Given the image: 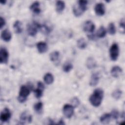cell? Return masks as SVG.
Here are the masks:
<instances>
[{"label": "cell", "instance_id": "cell-21", "mask_svg": "<svg viewBox=\"0 0 125 125\" xmlns=\"http://www.w3.org/2000/svg\"><path fill=\"white\" fill-rule=\"evenodd\" d=\"M65 8V3L63 1L59 0L56 3V9L58 13H61Z\"/></svg>", "mask_w": 125, "mask_h": 125}, {"label": "cell", "instance_id": "cell-16", "mask_svg": "<svg viewBox=\"0 0 125 125\" xmlns=\"http://www.w3.org/2000/svg\"><path fill=\"white\" fill-rule=\"evenodd\" d=\"M99 80V76L97 73L92 74L89 81V85L91 86H95L98 83Z\"/></svg>", "mask_w": 125, "mask_h": 125}, {"label": "cell", "instance_id": "cell-9", "mask_svg": "<svg viewBox=\"0 0 125 125\" xmlns=\"http://www.w3.org/2000/svg\"><path fill=\"white\" fill-rule=\"evenodd\" d=\"M38 87L34 90V93L35 97L37 98H40L42 96L43 91L44 89V86L43 83L41 82H38L37 83Z\"/></svg>", "mask_w": 125, "mask_h": 125}, {"label": "cell", "instance_id": "cell-7", "mask_svg": "<svg viewBox=\"0 0 125 125\" xmlns=\"http://www.w3.org/2000/svg\"><path fill=\"white\" fill-rule=\"evenodd\" d=\"M11 117V113L8 108H4L0 113V118L2 122H6L9 120Z\"/></svg>", "mask_w": 125, "mask_h": 125}, {"label": "cell", "instance_id": "cell-3", "mask_svg": "<svg viewBox=\"0 0 125 125\" xmlns=\"http://www.w3.org/2000/svg\"><path fill=\"white\" fill-rule=\"evenodd\" d=\"M31 88L29 86L22 85L20 90L19 95L18 97V100L19 102L23 103L27 100V97L29 95Z\"/></svg>", "mask_w": 125, "mask_h": 125}, {"label": "cell", "instance_id": "cell-4", "mask_svg": "<svg viewBox=\"0 0 125 125\" xmlns=\"http://www.w3.org/2000/svg\"><path fill=\"white\" fill-rule=\"evenodd\" d=\"M40 26V24L36 21H33L32 23L28 24L27 27L28 34L32 37L35 36L37 34L38 30H39Z\"/></svg>", "mask_w": 125, "mask_h": 125}, {"label": "cell", "instance_id": "cell-20", "mask_svg": "<svg viewBox=\"0 0 125 125\" xmlns=\"http://www.w3.org/2000/svg\"><path fill=\"white\" fill-rule=\"evenodd\" d=\"M111 118L110 114L105 113L100 117V121L103 124H108L109 123Z\"/></svg>", "mask_w": 125, "mask_h": 125}, {"label": "cell", "instance_id": "cell-10", "mask_svg": "<svg viewBox=\"0 0 125 125\" xmlns=\"http://www.w3.org/2000/svg\"><path fill=\"white\" fill-rule=\"evenodd\" d=\"M94 10L96 14L99 16H103L105 13V6L103 3H98L96 4Z\"/></svg>", "mask_w": 125, "mask_h": 125}, {"label": "cell", "instance_id": "cell-35", "mask_svg": "<svg viewBox=\"0 0 125 125\" xmlns=\"http://www.w3.org/2000/svg\"><path fill=\"white\" fill-rule=\"evenodd\" d=\"M88 39L91 40H95L96 39V36L95 35L91 34V35H88L87 36Z\"/></svg>", "mask_w": 125, "mask_h": 125}, {"label": "cell", "instance_id": "cell-22", "mask_svg": "<svg viewBox=\"0 0 125 125\" xmlns=\"http://www.w3.org/2000/svg\"><path fill=\"white\" fill-rule=\"evenodd\" d=\"M43 80L44 82L47 84H50L53 83L54 81V77L52 74L47 73L44 76Z\"/></svg>", "mask_w": 125, "mask_h": 125}, {"label": "cell", "instance_id": "cell-28", "mask_svg": "<svg viewBox=\"0 0 125 125\" xmlns=\"http://www.w3.org/2000/svg\"><path fill=\"white\" fill-rule=\"evenodd\" d=\"M108 31L109 33L111 35H113L116 33V30L114 23L110 22L108 26Z\"/></svg>", "mask_w": 125, "mask_h": 125}, {"label": "cell", "instance_id": "cell-5", "mask_svg": "<svg viewBox=\"0 0 125 125\" xmlns=\"http://www.w3.org/2000/svg\"><path fill=\"white\" fill-rule=\"evenodd\" d=\"M119 54V48L118 44L114 43L112 44L109 49L110 58L112 61H115L117 60Z\"/></svg>", "mask_w": 125, "mask_h": 125}, {"label": "cell", "instance_id": "cell-11", "mask_svg": "<svg viewBox=\"0 0 125 125\" xmlns=\"http://www.w3.org/2000/svg\"><path fill=\"white\" fill-rule=\"evenodd\" d=\"M95 28L94 23L91 21H86L83 25V29L84 32H93Z\"/></svg>", "mask_w": 125, "mask_h": 125}, {"label": "cell", "instance_id": "cell-18", "mask_svg": "<svg viewBox=\"0 0 125 125\" xmlns=\"http://www.w3.org/2000/svg\"><path fill=\"white\" fill-rule=\"evenodd\" d=\"M86 65L88 69H92L96 67V62L92 57H89L86 61Z\"/></svg>", "mask_w": 125, "mask_h": 125}, {"label": "cell", "instance_id": "cell-17", "mask_svg": "<svg viewBox=\"0 0 125 125\" xmlns=\"http://www.w3.org/2000/svg\"><path fill=\"white\" fill-rule=\"evenodd\" d=\"M40 5V4L39 2L35 1L30 5V9L35 14H39L41 12Z\"/></svg>", "mask_w": 125, "mask_h": 125}, {"label": "cell", "instance_id": "cell-1", "mask_svg": "<svg viewBox=\"0 0 125 125\" xmlns=\"http://www.w3.org/2000/svg\"><path fill=\"white\" fill-rule=\"evenodd\" d=\"M103 97V90L101 88H97L95 89L93 94L90 96L89 100L93 106L98 107L101 104Z\"/></svg>", "mask_w": 125, "mask_h": 125}, {"label": "cell", "instance_id": "cell-12", "mask_svg": "<svg viewBox=\"0 0 125 125\" xmlns=\"http://www.w3.org/2000/svg\"><path fill=\"white\" fill-rule=\"evenodd\" d=\"M32 115L28 114L26 111L22 112L20 116V122L22 124H24L27 122L30 123L32 121Z\"/></svg>", "mask_w": 125, "mask_h": 125}, {"label": "cell", "instance_id": "cell-26", "mask_svg": "<svg viewBox=\"0 0 125 125\" xmlns=\"http://www.w3.org/2000/svg\"><path fill=\"white\" fill-rule=\"evenodd\" d=\"M39 30L41 31L42 33L45 35L48 34L51 31L50 28L46 24H42V25L40 24Z\"/></svg>", "mask_w": 125, "mask_h": 125}, {"label": "cell", "instance_id": "cell-6", "mask_svg": "<svg viewBox=\"0 0 125 125\" xmlns=\"http://www.w3.org/2000/svg\"><path fill=\"white\" fill-rule=\"evenodd\" d=\"M74 107L69 104H65L64 105L62 111L64 116L67 118H70L74 114Z\"/></svg>", "mask_w": 125, "mask_h": 125}, {"label": "cell", "instance_id": "cell-8", "mask_svg": "<svg viewBox=\"0 0 125 125\" xmlns=\"http://www.w3.org/2000/svg\"><path fill=\"white\" fill-rule=\"evenodd\" d=\"M9 54L7 50L4 48H1L0 50V62L1 64L6 63L8 60Z\"/></svg>", "mask_w": 125, "mask_h": 125}, {"label": "cell", "instance_id": "cell-25", "mask_svg": "<svg viewBox=\"0 0 125 125\" xmlns=\"http://www.w3.org/2000/svg\"><path fill=\"white\" fill-rule=\"evenodd\" d=\"M106 34V29L104 28V26H101L97 32L96 36L97 37L99 38H103L105 36Z\"/></svg>", "mask_w": 125, "mask_h": 125}, {"label": "cell", "instance_id": "cell-36", "mask_svg": "<svg viewBox=\"0 0 125 125\" xmlns=\"http://www.w3.org/2000/svg\"><path fill=\"white\" fill-rule=\"evenodd\" d=\"M58 124H59V125H64L65 124H64V123L63 120H62V119H61V120L59 121V122H58Z\"/></svg>", "mask_w": 125, "mask_h": 125}, {"label": "cell", "instance_id": "cell-31", "mask_svg": "<svg viewBox=\"0 0 125 125\" xmlns=\"http://www.w3.org/2000/svg\"><path fill=\"white\" fill-rule=\"evenodd\" d=\"M71 105L74 107H77L79 104H80V101L79 99H78L77 97H74L72 98V99L71 101Z\"/></svg>", "mask_w": 125, "mask_h": 125}, {"label": "cell", "instance_id": "cell-37", "mask_svg": "<svg viewBox=\"0 0 125 125\" xmlns=\"http://www.w3.org/2000/svg\"><path fill=\"white\" fill-rule=\"evenodd\" d=\"M6 0H0V3L2 4H4L6 3Z\"/></svg>", "mask_w": 125, "mask_h": 125}, {"label": "cell", "instance_id": "cell-23", "mask_svg": "<svg viewBox=\"0 0 125 125\" xmlns=\"http://www.w3.org/2000/svg\"><path fill=\"white\" fill-rule=\"evenodd\" d=\"M77 45L79 48L81 49H83L87 46V42L84 38L79 39L77 42Z\"/></svg>", "mask_w": 125, "mask_h": 125}, {"label": "cell", "instance_id": "cell-33", "mask_svg": "<svg viewBox=\"0 0 125 125\" xmlns=\"http://www.w3.org/2000/svg\"><path fill=\"white\" fill-rule=\"evenodd\" d=\"M5 24V21L4 20V19L2 18V17H0V29H1L3 26H4Z\"/></svg>", "mask_w": 125, "mask_h": 125}, {"label": "cell", "instance_id": "cell-19", "mask_svg": "<svg viewBox=\"0 0 125 125\" xmlns=\"http://www.w3.org/2000/svg\"><path fill=\"white\" fill-rule=\"evenodd\" d=\"M13 28L15 31V32L17 34H20L22 32V23L19 21H16L13 25Z\"/></svg>", "mask_w": 125, "mask_h": 125}, {"label": "cell", "instance_id": "cell-2", "mask_svg": "<svg viewBox=\"0 0 125 125\" xmlns=\"http://www.w3.org/2000/svg\"><path fill=\"white\" fill-rule=\"evenodd\" d=\"M87 1L79 0L77 4H75L73 8V12L75 17H80L85 11L87 9Z\"/></svg>", "mask_w": 125, "mask_h": 125}, {"label": "cell", "instance_id": "cell-27", "mask_svg": "<svg viewBox=\"0 0 125 125\" xmlns=\"http://www.w3.org/2000/svg\"><path fill=\"white\" fill-rule=\"evenodd\" d=\"M73 68V65L69 62H66L63 65V71L65 72H69Z\"/></svg>", "mask_w": 125, "mask_h": 125}, {"label": "cell", "instance_id": "cell-13", "mask_svg": "<svg viewBox=\"0 0 125 125\" xmlns=\"http://www.w3.org/2000/svg\"><path fill=\"white\" fill-rule=\"evenodd\" d=\"M111 74L114 78L119 77L122 73V69L119 66H113L111 70Z\"/></svg>", "mask_w": 125, "mask_h": 125}, {"label": "cell", "instance_id": "cell-15", "mask_svg": "<svg viewBox=\"0 0 125 125\" xmlns=\"http://www.w3.org/2000/svg\"><path fill=\"white\" fill-rule=\"evenodd\" d=\"M1 38L5 42H8L11 39V33L8 29H5L3 30L1 33Z\"/></svg>", "mask_w": 125, "mask_h": 125}, {"label": "cell", "instance_id": "cell-34", "mask_svg": "<svg viewBox=\"0 0 125 125\" xmlns=\"http://www.w3.org/2000/svg\"><path fill=\"white\" fill-rule=\"evenodd\" d=\"M120 27L123 29V30L125 32V20L124 19H122L120 22Z\"/></svg>", "mask_w": 125, "mask_h": 125}, {"label": "cell", "instance_id": "cell-14", "mask_svg": "<svg viewBox=\"0 0 125 125\" xmlns=\"http://www.w3.org/2000/svg\"><path fill=\"white\" fill-rule=\"evenodd\" d=\"M37 48L40 53H44L46 52L48 49V46L46 42H40L37 44Z\"/></svg>", "mask_w": 125, "mask_h": 125}, {"label": "cell", "instance_id": "cell-29", "mask_svg": "<svg viewBox=\"0 0 125 125\" xmlns=\"http://www.w3.org/2000/svg\"><path fill=\"white\" fill-rule=\"evenodd\" d=\"M122 94V91H121L119 89H117L113 92V93H112V96L114 99L116 100H118L121 98Z\"/></svg>", "mask_w": 125, "mask_h": 125}, {"label": "cell", "instance_id": "cell-30", "mask_svg": "<svg viewBox=\"0 0 125 125\" xmlns=\"http://www.w3.org/2000/svg\"><path fill=\"white\" fill-rule=\"evenodd\" d=\"M43 104L42 102H38L34 104V110L38 113H40L42 108Z\"/></svg>", "mask_w": 125, "mask_h": 125}, {"label": "cell", "instance_id": "cell-32", "mask_svg": "<svg viewBox=\"0 0 125 125\" xmlns=\"http://www.w3.org/2000/svg\"><path fill=\"white\" fill-rule=\"evenodd\" d=\"M111 118L114 119H117L119 116V113L118 111L116 110H113L110 113Z\"/></svg>", "mask_w": 125, "mask_h": 125}, {"label": "cell", "instance_id": "cell-24", "mask_svg": "<svg viewBox=\"0 0 125 125\" xmlns=\"http://www.w3.org/2000/svg\"><path fill=\"white\" fill-rule=\"evenodd\" d=\"M60 57V53L57 51H55L52 52L50 54L49 57L50 60L52 62H56L58 61V59H59Z\"/></svg>", "mask_w": 125, "mask_h": 125}]
</instances>
